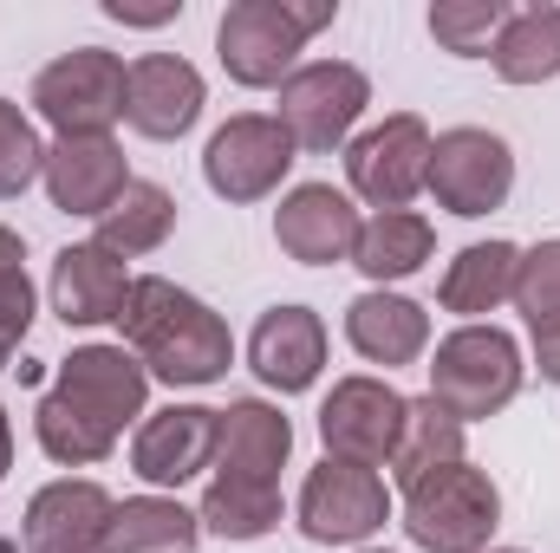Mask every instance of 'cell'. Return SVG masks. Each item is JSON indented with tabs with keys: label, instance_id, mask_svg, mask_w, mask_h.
<instances>
[{
	"label": "cell",
	"instance_id": "obj_1",
	"mask_svg": "<svg viewBox=\"0 0 560 553\" xmlns=\"http://www.w3.org/2000/svg\"><path fill=\"white\" fill-rule=\"evenodd\" d=\"M125 345L138 352V365L170 385V391H202V385H222L229 365H235V339L222 326V313L196 293H183L176 280L163 274H138L131 280V299H125V319H118Z\"/></svg>",
	"mask_w": 560,
	"mask_h": 553
},
{
	"label": "cell",
	"instance_id": "obj_2",
	"mask_svg": "<svg viewBox=\"0 0 560 553\" xmlns=\"http://www.w3.org/2000/svg\"><path fill=\"white\" fill-rule=\"evenodd\" d=\"M339 20V0H235L215 20V59L242 92L287 85L306 39Z\"/></svg>",
	"mask_w": 560,
	"mask_h": 553
},
{
	"label": "cell",
	"instance_id": "obj_3",
	"mask_svg": "<svg viewBox=\"0 0 560 553\" xmlns=\"http://www.w3.org/2000/svg\"><path fill=\"white\" fill-rule=\"evenodd\" d=\"M522 378H528V365H522L515 332H502L489 319L443 332L436 352H430V398L456 416L463 430L495 411H509L522 398Z\"/></svg>",
	"mask_w": 560,
	"mask_h": 553
},
{
	"label": "cell",
	"instance_id": "obj_4",
	"mask_svg": "<svg viewBox=\"0 0 560 553\" xmlns=\"http://www.w3.org/2000/svg\"><path fill=\"white\" fill-rule=\"evenodd\" d=\"M502 528V489L476 462H450L405 489V534L423 553H489Z\"/></svg>",
	"mask_w": 560,
	"mask_h": 553
},
{
	"label": "cell",
	"instance_id": "obj_5",
	"mask_svg": "<svg viewBox=\"0 0 560 553\" xmlns=\"http://www.w3.org/2000/svg\"><path fill=\"white\" fill-rule=\"evenodd\" d=\"M125 85H131V66L118 52L72 46L33 72V111L59 138H112V125L125 118Z\"/></svg>",
	"mask_w": 560,
	"mask_h": 553
},
{
	"label": "cell",
	"instance_id": "obj_6",
	"mask_svg": "<svg viewBox=\"0 0 560 553\" xmlns=\"http://www.w3.org/2000/svg\"><path fill=\"white\" fill-rule=\"evenodd\" d=\"M365 105H372V79L352 59H306L280 85L275 118H280V131L293 138V150L326 156V150L352 143V125L365 118Z\"/></svg>",
	"mask_w": 560,
	"mask_h": 553
},
{
	"label": "cell",
	"instance_id": "obj_7",
	"mask_svg": "<svg viewBox=\"0 0 560 553\" xmlns=\"http://www.w3.org/2000/svg\"><path fill=\"white\" fill-rule=\"evenodd\" d=\"M423 189L456 222H482V215H495L515 196V150H509V138H495L482 125L436 131V143H430V183Z\"/></svg>",
	"mask_w": 560,
	"mask_h": 553
},
{
	"label": "cell",
	"instance_id": "obj_8",
	"mask_svg": "<svg viewBox=\"0 0 560 553\" xmlns=\"http://www.w3.org/2000/svg\"><path fill=\"white\" fill-rule=\"evenodd\" d=\"M293 521H300V534H306L313 548H365V541L392 521L385 475L326 456L319 469H306L300 502H293Z\"/></svg>",
	"mask_w": 560,
	"mask_h": 553
},
{
	"label": "cell",
	"instance_id": "obj_9",
	"mask_svg": "<svg viewBox=\"0 0 560 553\" xmlns=\"http://www.w3.org/2000/svg\"><path fill=\"white\" fill-rule=\"evenodd\" d=\"M430 143L436 138L418 111H392L385 125H372L346 143V189L359 202H372V215L411 209L430 183Z\"/></svg>",
	"mask_w": 560,
	"mask_h": 553
},
{
	"label": "cell",
	"instance_id": "obj_10",
	"mask_svg": "<svg viewBox=\"0 0 560 553\" xmlns=\"http://www.w3.org/2000/svg\"><path fill=\"white\" fill-rule=\"evenodd\" d=\"M405 391L392 378H372V372H352L326 391L319 404V443L332 462H359V469H392V449H398V430H405Z\"/></svg>",
	"mask_w": 560,
	"mask_h": 553
},
{
	"label": "cell",
	"instance_id": "obj_11",
	"mask_svg": "<svg viewBox=\"0 0 560 553\" xmlns=\"http://www.w3.org/2000/svg\"><path fill=\"white\" fill-rule=\"evenodd\" d=\"M293 138L280 131L275 111H242V118H229L209 150H202V183L229 202V209H248V202H268L280 183H287V169H293Z\"/></svg>",
	"mask_w": 560,
	"mask_h": 553
},
{
	"label": "cell",
	"instance_id": "obj_12",
	"mask_svg": "<svg viewBox=\"0 0 560 553\" xmlns=\"http://www.w3.org/2000/svg\"><path fill=\"white\" fill-rule=\"evenodd\" d=\"M52 398H66L72 411H85L98 430L125 436V423H138L143 416L150 372L138 365L131 345H79L72 358H59V372H52Z\"/></svg>",
	"mask_w": 560,
	"mask_h": 553
},
{
	"label": "cell",
	"instance_id": "obj_13",
	"mask_svg": "<svg viewBox=\"0 0 560 553\" xmlns=\"http://www.w3.org/2000/svg\"><path fill=\"white\" fill-rule=\"evenodd\" d=\"M209 105V85L202 72L183 59V52H143L131 59V85H125V125L150 143H176L196 131Z\"/></svg>",
	"mask_w": 560,
	"mask_h": 553
},
{
	"label": "cell",
	"instance_id": "obj_14",
	"mask_svg": "<svg viewBox=\"0 0 560 553\" xmlns=\"http://www.w3.org/2000/svg\"><path fill=\"white\" fill-rule=\"evenodd\" d=\"M275 242L300 268H339L359 248V209L332 183H293L275 209Z\"/></svg>",
	"mask_w": 560,
	"mask_h": 553
},
{
	"label": "cell",
	"instance_id": "obj_15",
	"mask_svg": "<svg viewBox=\"0 0 560 553\" xmlns=\"http://www.w3.org/2000/svg\"><path fill=\"white\" fill-rule=\"evenodd\" d=\"M112 489L92 475H59L46 482L26 515H20V548L26 553H98L112 528Z\"/></svg>",
	"mask_w": 560,
	"mask_h": 553
},
{
	"label": "cell",
	"instance_id": "obj_16",
	"mask_svg": "<svg viewBox=\"0 0 560 553\" xmlns=\"http://www.w3.org/2000/svg\"><path fill=\"white\" fill-rule=\"evenodd\" d=\"M248 372L280 398L313 391L326 372V319L313 306H268L248 332Z\"/></svg>",
	"mask_w": 560,
	"mask_h": 553
},
{
	"label": "cell",
	"instance_id": "obj_17",
	"mask_svg": "<svg viewBox=\"0 0 560 553\" xmlns=\"http://www.w3.org/2000/svg\"><path fill=\"white\" fill-rule=\"evenodd\" d=\"M215 416L209 404H170L150 411L131 436V469L150 489H183L202 469H215Z\"/></svg>",
	"mask_w": 560,
	"mask_h": 553
},
{
	"label": "cell",
	"instance_id": "obj_18",
	"mask_svg": "<svg viewBox=\"0 0 560 553\" xmlns=\"http://www.w3.org/2000/svg\"><path fill=\"white\" fill-rule=\"evenodd\" d=\"M131 268L118 255H105L98 242H72L52 255V274H46V299L59 313V326H118L125 319V299H131Z\"/></svg>",
	"mask_w": 560,
	"mask_h": 553
},
{
	"label": "cell",
	"instance_id": "obj_19",
	"mask_svg": "<svg viewBox=\"0 0 560 553\" xmlns=\"http://www.w3.org/2000/svg\"><path fill=\"white\" fill-rule=\"evenodd\" d=\"M39 183H46L59 215L98 222L131 189V163H125L118 138H59V143H46V176Z\"/></svg>",
	"mask_w": 560,
	"mask_h": 553
},
{
	"label": "cell",
	"instance_id": "obj_20",
	"mask_svg": "<svg viewBox=\"0 0 560 553\" xmlns=\"http://www.w3.org/2000/svg\"><path fill=\"white\" fill-rule=\"evenodd\" d=\"M346 345L365 358V365H418L430 352V313H423L411 293H392V286H372L346 306Z\"/></svg>",
	"mask_w": 560,
	"mask_h": 553
},
{
	"label": "cell",
	"instance_id": "obj_21",
	"mask_svg": "<svg viewBox=\"0 0 560 553\" xmlns=\"http://www.w3.org/2000/svg\"><path fill=\"white\" fill-rule=\"evenodd\" d=\"M293 456V423L268 398H235L215 416V475H248V482H275Z\"/></svg>",
	"mask_w": 560,
	"mask_h": 553
},
{
	"label": "cell",
	"instance_id": "obj_22",
	"mask_svg": "<svg viewBox=\"0 0 560 553\" xmlns=\"http://www.w3.org/2000/svg\"><path fill=\"white\" fill-rule=\"evenodd\" d=\"M515 274H522L515 242H469L436 280V306L456 313L463 326H482V313H502L515 299Z\"/></svg>",
	"mask_w": 560,
	"mask_h": 553
},
{
	"label": "cell",
	"instance_id": "obj_23",
	"mask_svg": "<svg viewBox=\"0 0 560 553\" xmlns=\"http://www.w3.org/2000/svg\"><path fill=\"white\" fill-rule=\"evenodd\" d=\"M430 255H436V228L423 222L418 209H385V215H365L359 222L352 268L372 280V286H392V280L423 274Z\"/></svg>",
	"mask_w": 560,
	"mask_h": 553
},
{
	"label": "cell",
	"instance_id": "obj_24",
	"mask_svg": "<svg viewBox=\"0 0 560 553\" xmlns=\"http://www.w3.org/2000/svg\"><path fill=\"white\" fill-rule=\"evenodd\" d=\"M489 66L502 85H548L560 79V0L548 7H509L495 46H489Z\"/></svg>",
	"mask_w": 560,
	"mask_h": 553
},
{
	"label": "cell",
	"instance_id": "obj_25",
	"mask_svg": "<svg viewBox=\"0 0 560 553\" xmlns=\"http://www.w3.org/2000/svg\"><path fill=\"white\" fill-rule=\"evenodd\" d=\"M202 548V521L196 508H183L176 495H131L112 508L105 548L98 553H196Z\"/></svg>",
	"mask_w": 560,
	"mask_h": 553
},
{
	"label": "cell",
	"instance_id": "obj_26",
	"mask_svg": "<svg viewBox=\"0 0 560 553\" xmlns=\"http://www.w3.org/2000/svg\"><path fill=\"white\" fill-rule=\"evenodd\" d=\"M280 482H248V475H215L209 489H202V502H196V521H202V534H215V541H235V548H248V541H268L280 528Z\"/></svg>",
	"mask_w": 560,
	"mask_h": 553
},
{
	"label": "cell",
	"instance_id": "obj_27",
	"mask_svg": "<svg viewBox=\"0 0 560 553\" xmlns=\"http://www.w3.org/2000/svg\"><path fill=\"white\" fill-rule=\"evenodd\" d=\"M170 228H176V196L163 189V183H143L131 176V189L98 215V248L105 255H118V261H138V255H156L163 242H170Z\"/></svg>",
	"mask_w": 560,
	"mask_h": 553
},
{
	"label": "cell",
	"instance_id": "obj_28",
	"mask_svg": "<svg viewBox=\"0 0 560 553\" xmlns=\"http://www.w3.org/2000/svg\"><path fill=\"white\" fill-rule=\"evenodd\" d=\"M450 462H469V456H463V423L423 391V398L405 404V430H398V449H392V482L411 489V482L450 469Z\"/></svg>",
	"mask_w": 560,
	"mask_h": 553
},
{
	"label": "cell",
	"instance_id": "obj_29",
	"mask_svg": "<svg viewBox=\"0 0 560 553\" xmlns=\"http://www.w3.org/2000/svg\"><path fill=\"white\" fill-rule=\"evenodd\" d=\"M33 436H39V449L59 462V469H92V462H105L112 449H118V436L112 430H98L85 411H72L66 398H39V411H33Z\"/></svg>",
	"mask_w": 560,
	"mask_h": 553
},
{
	"label": "cell",
	"instance_id": "obj_30",
	"mask_svg": "<svg viewBox=\"0 0 560 553\" xmlns=\"http://www.w3.org/2000/svg\"><path fill=\"white\" fill-rule=\"evenodd\" d=\"M502 20H509V0H436L430 7V39L450 59H489Z\"/></svg>",
	"mask_w": 560,
	"mask_h": 553
},
{
	"label": "cell",
	"instance_id": "obj_31",
	"mask_svg": "<svg viewBox=\"0 0 560 553\" xmlns=\"http://www.w3.org/2000/svg\"><path fill=\"white\" fill-rule=\"evenodd\" d=\"M39 176H46V143L13 98H0V202L26 196Z\"/></svg>",
	"mask_w": 560,
	"mask_h": 553
},
{
	"label": "cell",
	"instance_id": "obj_32",
	"mask_svg": "<svg viewBox=\"0 0 560 553\" xmlns=\"http://www.w3.org/2000/svg\"><path fill=\"white\" fill-rule=\"evenodd\" d=\"M515 313L528 319V332L560 326V242H535L522 255V274H515Z\"/></svg>",
	"mask_w": 560,
	"mask_h": 553
},
{
	"label": "cell",
	"instance_id": "obj_33",
	"mask_svg": "<svg viewBox=\"0 0 560 553\" xmlns=\"http://www.w3.org/2000/svg\"><path fill=\"white\" fill-rule=\"evenodd\" d=\"M33 280H26V242L0 222V332L7 339H26L33 326Z\"/></svg>",
	"mask_w": 560,
	"mask_h": 553
},
{
	"label": "cell",
	"instance_id": "obj_34",
	"mask_svg": "<svg viewBox=\"0 0 560 553\" xmlns=\"http://www.w3.org/2000/svg\"><path fill=\"white\" fill-rule=\"evenodd\" d=\"M183 13V0H170V7H125V0H105V20H118V26H163V20H176Z\"/></svg>",
	"mask_w": 560,
	"mask_h": 553
},
{
	"label": "cell",
	"instance_id": "obj_35",
	"mask_svg": "<svg viewBox=\"0 0 560 553\" xmlns=\"http://www.w3.org/2000/svg\"><path fill=\"white\" fill-rule=\"evenodd\" d=\"M535 365H541L548 385H560V326H541L535 332Z\"/></svg>",
	"mask_w": 560,
	"mask_h": 553
},
{
	"label": "cell",
	"instance_id": "obj_36",
	"mask_svg": "<svg viewBox=\"0 0 560 553\" xmlns=\"http://www.w3.org/2000/svg\"><path fill=\"white\" fill-rule=\"evenodd\" d=\"M7 469H13V423L0 411V482H7Z\"/></svg>",
	"mask_w": 560,
	"mask_h": 553
},
{
	"label": "cell",
	"instance_id": "obj_37",
	"mask_svg": "<svg viewBox=\"0 0 560 553\" xmlns=\"http://www.w3.org/2000/svg\"><path fill=\"white\" fill-rule=\"evenodd\" d=\"M13 352H20V339H7V332H0V372H13Z\"/></svg>",
	"mask_w": 560,
	"mask_h": 553
},
{
	"label": "cell",
	"instance_id": "obj_38",
	"mask_svg": "<svg viewBox=\"0 0 560 553\" xmlns=\"http://www.w3.org/2000/svg\"><path fill=\"white\" fill-rule=\"evenodd\" d=\"M489 553H528V548H489Z\"/></svg>",
	"mask_w": 560,
	"mask_h": 553
},
{
	"label": "cell",
	"instance_id": "obj_39",
	"mask_svg": "<svg viewBox=\"0 0 560 553\" xmlns=\"http://www.w3.org/2000/svg\"><path fill=\"white\" fill-rule=\"evenodd\" d=\"M359 553H385V548H359Z\"/></svg>",
	"mask_w": 560,
	"mask_h": 553
}]
</instances>
